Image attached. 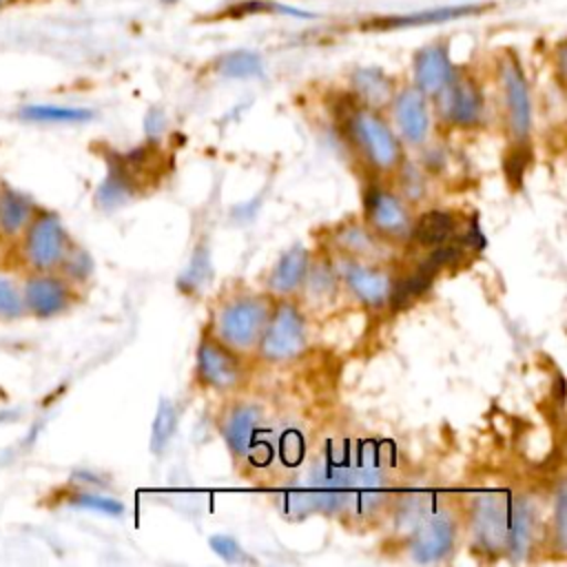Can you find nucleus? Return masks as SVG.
<instances>
[{"label":"nucleus","mask_w":567,"mask_h":567,"mask_svg":"<svg viewBox=\"0 0 567 567\" xmlns=\"http://www.w3.org/2000/svg\"><path fill=\"white\" fill-rule=\"evenodd\" d=\"M217 71L226 78L246 80L261 75V58L252 51H233L217 62Z\"/></svg>","instance_id":"bb28decb"},{"label":"nucleus","mask_w":567,"mask_h":567,"mask_svg":"<svg viewBox=\"0 0 567 567\" xmlns=\"http://www.w3.org/2000/svg\"><path fill=\"white\" fill-rule=\"evenodd\" d=\"M20 117L38 124H82L93 117L89 109L64 104H27L20 109Z\"/></svg>","instance_id":"5701e85b"},{"label":"nucleus","mask_w":567,"mask_h":567,"mask_svg":"<svg viewBox=\"0 0 567 567\" xmlns=\"http://www.w3.org/2000/svg\"><path fill=\"white\" fill-rule=\"evenodd\" d=\"M346 135L359 157L379 173H394L403 164V146L390 124L370 106L354 104L343 117Z\"/></svg>","instance_id":"f03ea898"},{"label":"nucleus","mask_w":567,"mask_h":567,"mask_svg":"<svg viewBox=\"0 0 567 567\" xmlns=\"http://www.w3.org/2000/svg\"><path fill=\"white\" fill-rule=\"evenodd\" d=\"M518 496L489 492L474 498L470 507V529L485 551H507Z\"/></svg>","instance_id":"39448f33"},{"label":"nucleus","mask_w":567,"mask_h":567,"mask_svg":"<svg viewBox=\"0 0 567 567\" xmlns=\"http://www.w3.org/2000/svg\"><path fill=\"white\" fill-rule=\"evenodd\" d=\"M456 224L458 221H456L454 213L434 208V210L423 213L416 221H412L410 237L423 248H434V246H441V244H445L454 237Z\"/></svg>","instance_id":"aec40b11"},{"label":"nucleus","mask_w":567,"mask_h":567,"mask_svg":"<svg viewBox=\"0 0 567 567\" xmlns=\"http://www.w3.org/2000/svg\"><path fill=\"white\" fill-rule=\"evenodd\" d=\"M436 100L439 117L452 126H476L483 120L485 102L481 86L470 75H454L439 93Z\"/></svg>","instance_id":"9b49d317"},{"label":"nucleus","mask_w":567,"mask_h":567,"mask_svg":"<svg viewBox=\"0 0 567 567\" xmlns=\"http://www.w3.org/2000/svg\"><path fill=\"white\" fill-rule=\"evenodd\" d=\"M458 540V520L441 503L432 505L408 532V549L416 563L447 560Z\"/></svg>","instance_id":"423d86ee"},{"label":"nucleus","mask_w":567,"mask_h":567,"mask_svg":"<svg viewBox=\"0 0 567 567\" xmlns=\"http://www.w3.org/2000/svg\"><path fill=\"white\" fill-rule=\"evenodd\" d=\"M16 2H18V0H0V11L7 9V7H11V4H16Z\"/></svg>","instance_id":"c9c22d12"},{"label":"nucleus","mask_w":567,"mask_h":567,"mask_svg":"<svg viewBox=\"0 0 567 567\" xmlns=\"http://www.w3.org/2000/svg\"><path fill=\"white\" fill-rule=\"evenodd\" d=\"M175 430H177L175 403L171 399H159L155 421H153V430H151V450L155 454L162 452L168 445V441L173 439Z\"/></svg>","instance_id":"a878e982"},{"label":"nucleus","mask_w":567,"mask_h":567,"mask_svg":"<svg viewBox=\"0 0 567 567\" xmlns=\"http://www.w3.org/2000/svg\"><path fill=\"white\" fill-rule=\"evenodd\" d=\"M352 91L359 104L379 111L392 100V80L381 69H374V66L357 69L352 73Z\"/></svg>","instance_id":"412c9836"},{"label":"nucleus","mask_w":567,"mask_h":567,"mask_svg":"<svg viewBox=\"0 0 567 567\" xmlns=\"http://www.w3.org/2000/svg\"><path fill=\"white\" fill-rule=\"evenodd\" d=\"M208 543H210L213 551L219 554L226 563H241V560H248V556L244 554V549L239 547V543H237L233 536L217 534V536H213Z\"/></svg>","instance_id":"2f4dec72"},{"label":"nucleus","mask_w":567,"mask_h":567,"mask_svg":"<svg viewBox=\"0 0 567 567\" xmlns=\"http://www.w3.org/2000/svg\"><path fill=\"white\" fill-rule=\"evenodd\" d=\"M24 315L22 292L13 286L11 279L0 277V319L13 321Z\"/></svg>","instance_id":"c756f323"},{"label":"nucleus","mask_w":567,"mask_h":567,"mask_svg":"<svg viewBox=\"0 0 567 567\" xmlns=\"http://www.w3.org/2000/svg\"><path fill=\"white\" fill-rule=\"evenodd\" d=\"M66 503L71 507H78V509H89V512H97V514H104V516H120L124 514V505L113 498V496H106L102 492H93V489H78V492H71L66 496Z\"/></svg>","instance_id":"cd10ccee"},{"label":"nucleus","mask_w":567,"mask_h":567,"mask_svg":"<svg viewBox=\"0 0 567 567\" xmlns=\"http://www.w3.org/2000/svg\"><path fill=\"white\" fill-rule=\"evenodd\" d=\"M33 215H35V204L31 202L29 195L11 186H0V235L4 237L20 235Z\"/></svg>","instance_id":"6ab92c4d"},{"label":"nucleus","mask_w":567,"mask_h":567,"mask_svg":"<svg viewBox=\"0 0 567 567\" xmlns=\"http://www.w3.org/2000/svg\"><path fill=\"white\" fill-rule=\"evenodd\" d=\"M501 91H503V109L507 133L514 144H525L532 131V100L527 80L523 75L516 58H505L498 66Z\"/></svg>","instance_id":"6e6552de"},{"label":"nucleus","mask_w":567,"mask_h":567,"mask_svg":"<svg viewBox=\"0 0 567 567\" xmlns=\"http://www.w3.org/2000/svg\"><path fill=\"white\" fill-rule=\"evenodd\" d=\"M363 210L368 228H372L379 237L388 241L410 237L414 219L401 195L372 184L363 193Z\"/></svg>","instance_id":"9d476101"},{"label":"nucleus","mask_w":567,"mask_h":567,"mask_svg":"<svg viewBox=\"0 0 567 567\" xmlns=\"http://www.w3.org/2000/svg\"><path fill=\"white\" fill-rule=\"evenodd\" d=\"M210 277V259H208V250L204 246H197L195 252H193V261L190 266L186 268L179 286H190V288H197V286H204V281Z\"/></svg>","instance_id":"7c9ffc66"},{"label":"nucleus","mask_w":567,"mask_h":567,"mask_svg":"<svg viewBox=\"0 0 567 567\" xmlns=\"http://www.w3.org/2000/svg\"><path fill=\"white\" fill-rule=\"evenodd\" d=\"M166 2H173V0H166Z\"/></svg>","instance_id":"e433bc0d"},{"label":"nucleus","mask_w":567,"mask_h":567,"mask_svg":"<svg viewBox=\"0 0 567 567\" xmlns=\"http://www.w3.org/2000/svg\"><path fill=\"white\" fill-rule=\"evenodd\" d=\"M565 489L560 487L558 494H556V514H554V520H556V538H558V547L563 549L565 547Z\"/></svg>","instance_id":"f704fd0d"},{"label":"nucleus","mask_w":567,"mask_h":567,"mask_svg":"<svg viewBox=\"0 0 567 567\" xmlns=\"http://www.w3.org/2000/svg\"><path fill=\"white\" fill-rule=\"evenodd\" d=\"M392 117L399 131V140L410 146H421L430 135V109L427 95L416 86H408L392 97Z\"/></svg>","instance_id":"2eb2a0df"},{"label":"nucleus","mask_w":567,"mask_h":567,"mask_svg":"<svg viewBox=\"0 0 567 567\" xmlns=\"http://www.w3.org/2000/svg\"><path fill=\"white\" fill-rule=\"evenodd\" d=\"M264 414L255 405H235L221 425L224 439L237 458H248L257 465L268 463L270 445L261 439Z\"/></svg>","instance_id":"1a4fd4ad"},{"label":"nucleus","mask_w":567,"mask_h":567,"mask_svg":"<svg viewBox=\"0 0 567 567\" xmlns=\"http://www.w3.org/2000/svg\"><path fill=\"white\" fill-rule=\"evenodd\" d=\"M270 299L264 295H237L224 301L213 319V334L235 352L257 348L270 315Z\"/></svg>","instance_id":"7ed1b4c3"},{"label":"nucleus","mask_w":567,"mask_h":567,"mask_svg":"<svg viewBox=\"0 0 567 567\" xmlns=\"http://www.w3.org/2000/svg\"><path fill=\"white\" fill-rule=\"evenodd\" d=\"M337 246L354 259H381L385 255V239L379 237L368 224H346L334 230Z\"/></svg>","instance_id":"a211bd4d"},{"label":"nucleus","mask_w":567,"mask_h":567,"mask_svg":"<svg viewBox=\"0 0 567 567\" xmlns=\"http://www.w3.org/2000/svg\"><path fill=\"white\" fill-rule=\"evenodd\" d=\"M337 275L343 279L348 290L370 308L385 306L394 286L390 272L354 257H346L343 261H339Z\"/></svg>","instance_id":"4468645a"},{"label":"nucleus","mask_w":567,"mask_h":567,"mask_svg":"<svg viewBox=\"0 0 567 567\" xmlns=\"http://www.w3.org/2000/svg\"><path fill=\"white\" fill-rule=\"evenodd\" d=\"M385 465L372 443L330 445L317 467L310 485L286 494V509L292 514H374L385 498Z\"/></svg>","instance_id":"f257e3e1"},{"label":"nucleus","mask_w":567,"mask_h":567,"mask_svg":"<svg viewBox=\"0 0 567 567\" xmlns=\"http://www.w3.org/2000/svg\"><path fill=\"white\" fill-rule=\"evenodd\" d=\"M22 235V255L33 272L58 270L71 244L60 217L51 210H35Z\"/></svg>","instance_id":"0eeeda50"},{"label":"nucleus","mask_w":567,"mask_h":567,"mask_svg":"<svg viewBox=\"0 0 567 567\" xmlns=\"http://www.w3.org/2000/svg\"><path fill=\"white\" fill-rule=\"evenodd\" d=\"M434 277H436V275H432L430 270H425V268L416 266L408 277H403V279H396V281H394L388 303H390V306H394V308H403V306H408L410 301L419 299L421 295H425V292L432 288Z\"/></svg>","instance_id":"b1692460"},{"label":"nucleus","mask_w":567,"mask_h":567,"mask_svg":"<svg viewBox=\"0 0 567 567\" xmlns=\"http://www.w3.org/2000/svg\"><path fill=\"white\" fill-rule=\"evenodd\" d=\"M337 281H339L337 268H332L328 261H319L308 266L301 288H306V295L310 297V301L319 303L330 299L337 292Z\"/></svg>","instance_id":"393cba45"},{"label":"nucleus","mask_w":567,"mask_h":567,"mask_svg":"<svg viewBox=\"0 0 567 567\" xmlns=\"http://www.w3.org/2000/svg\"><path fill=\"white\" fill-rule=\"evenodd\" d=\"M401 197L408 202H416V199H421L423 195H425V177H423V173H419V171H408V175L401 179Z\"/></svg>","instance_id":"72a5a7b5"},{"label":"nucleus","mask_w":567,"mask_h":567,"mask_svg":"<svg viewBox=\"0 0 567 567\" xmlns=\"http://www.w3.org/2000/svg\"><path fill=\"white\" fill-rule=\"evenodd\" d=\"M310 266V255L303 246L288 248L279 261L275 264L270 277H268V290L279 297H288L297 292L306 279Z\"/></svg>","instance_id":"f3484780"},{"label":"nucleus","mask_w":567,"mask_h":567,"mask_svg":"<svg viewBox=\"0 0 567 567\" xmlns=\"http://www.w3.org/2000/svg\"><path fill=\"white\" fill-rule=\"evenodd\" d=\"M58 270L71 281V284H80L86 281L93 272V261L89 257V252L75 244H69Z\"/></svg>","instance_id":"c85d7f7f"},{"label":"nucleus","mask_w":567,"mask_h":567,"mask_svg":"<svg viewBox=\"0 0 567 567\" xmlns=\"http://www.w3.org/2000/svg\"><path fill=\"white\" fill-rule=\"evenodd\" d=\"M197 377L215 392H230L244 379V368L235 350L224 346L215 334H204L197 346Z\"/></svg>","instance_id":"ddd939ff"},{"label":"nucleus","mask_w":567,"mask_h":567,"mask_svg":"<svg viewBox=\"0 0 567 567\" xmlns=\"http://www.w3.org/2000/svg\"><path fill=\"white\" fill-rule=\"evenodd\" d=\"M481 11V7H436V9H423L414 13H403V16H385L377 18L370 22L374 29H403V27H421V24H436V22H447L456 20L470 13Z\"/></svg>","instance_id":"4be33fe9"},{"label":"nucleus","mask_w":567,"mask_h":567,"mask_svg":"<svg viewBox=\"0 0 567 567\" xmlns=\"http://www.w3.org/2000/svg\"><path fill=\"white\" fill-rule=\"evenodd\" d=\"M264 11H279V13H290V16H306V13H301V11H292V9H288V7L272 4V2H261V0H255V2H241V4L228 7V11H226L224 16L237 18V16H246V13H264Z\"/></svg>","instance_id":"473e14b6"},{"label":"nucleus","mask_w":567,"mask_h":567,"mask_svg":"<svg viewBox=\"0 0 567 567\" xmlns=\"http://www.w3.org/2000/svg\"><path fill=\"white\" fill-rule=\"evenodd\" d=\"M22 303L24 312L38 319H51L71 308L75 292L73 284L64 275H55L53 270L33 272L24 279L22 286Z\"/></svg>","instance_id":"f8f14e48"},{"label":"nucleus","mask_w":567,"mask_h":567,"mask_svg":"<svg viewBox=\"0 0 567 567\" xmlns=\"http://www.w3.org/2000/svg\"><path fill=\"white\" fill-rule=\"evenodd\" d=\"M306 339L308 330L301 310L290 301H277L257 341V352L270 363L290 361L303 352Z\"/></svg>","instance_id":"20e7f679"},{"label":"nucleus","mask_w":567,"mask_h":567,"mask_svg":"<svg viewBox=\"0 0 567 567\" xmlns=\"http://www.w3.org/2000/svg\"><path fill=\"white\" fill-rule=\"evenodd\" d=\"M454 75H456V69L450 60V51L445 42L423 47L414 55V86L421 93L425 95L439 93Z\"/></svg>","instance_id":"dca6fc26"}]
</instances>
